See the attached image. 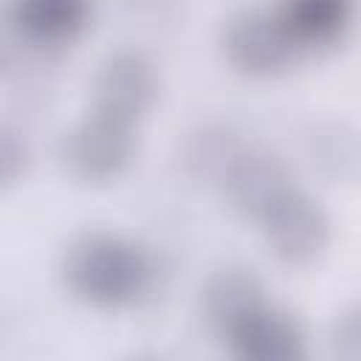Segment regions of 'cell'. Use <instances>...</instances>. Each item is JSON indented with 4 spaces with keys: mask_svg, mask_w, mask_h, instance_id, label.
Here are the masks:
<instances>
[{
    "mask_svg": "<svg viewBox=\"0 0 361 361\" xmlns=\"http://www.w3.org/2000/svg\"><path fill=\"white\" fill-rule=\"evenodd\" d=\"M333 347L344 361H358L361 358V310H358V305H350L336 319Z\"/></svg>",
    "mask_w": 361,
    "mask_h": 361,
    "instance_id": "cell-13",
    "label": "cell"
},
{
    "mask_svg": "<svg viewBox=\"0 0 361 361\" xmlns=\"http://www.w3.org/2000/svg\"><path fill=\"white\" fill-rule=\"evenodd\" d=\"M0 62H3V34H0Z\"/></svg>",
    "mask_w": 361,
    "mask_h": 361,
    "instance_id": "cell-14",
    "label": "cell"
},
{
    "mask_svg": "<svg viewBox=\"0 0 361 361\" xmlns=\"http://www.w3.org/2000/svg\"><path fill=\"white\" fill-rule=\"evenodd\" d=\"M135 155V127L110 118L104 113H90L82 118L62 144V161L71 178L79 183H110L116 180Z\"/></svg>",
    "mask_w": 361,
    "mask_h": 361,
    "instance_id": "cell-4",
    "label": "cell"
},
{
    "mask_svg": "<svg viewBox=\"0 0 361 361\" xmlns=\"http://www.w3.org/2000/svg\"><path fill=\"white\" fill-rule=\"evenodd\" d=\"M90 0H11L14 28L34 45L73 42L90 23Z\"/></svg>",
    "mask_w": 361,
    "mask_h": 361,
    "instance_id": "cell-10",
    "label": "cell"
},
{
    "mask_svg": "<svg viewBox=\"0 0 361 361\" xmlns=\"http://www.w3.org/2000/svg\"><path fill=\"white\" fill-rule=\"evenodd\" d=\"M245 138L228 124H203L183 144V169L192 180L220 189L226 172L245 149Z\"/></svg>",
    "mask_w": 361,
    "mask_h": 361,
    "instance_id": "cell-11",
    "label": "cell"
},
{
    "mask_svg": "<svg viewBox=\"0 0 361 361\" xmlns=\"http://www.w3.org/2000/svg\"><path fill=\"white\" fill-rule=\"evenodd\" d=\"M290 183L293 178L288 166L274 152L245 144V149L237 155V161L226 172L220 183V195L228 200V206L240 217L257 220L271 206V200L279 192H285Z\"/></svg>",
    "mask_w": 361,
    "mask_h": 361,
    "instance_id": "cell-7",
    "label": "cell"
},
{
    "mask_svg": "<svg viewBox=\"0 0 361 361\" xmlns=\"http://www.w3.org/2000/svg\"><path fill=\"white\" fill-rule=\"evenodd\" d=\"M31 149L23 133L6 121H0V192L17 186L28 169Z\"/></svg>",
    "mask_w": 361,
    "mask_h": 361,
    "instance_id": "cell-12",
    "label": "cell"
},
{
    "mask_svg": "<svg viewBox=\"0 0 361 361\" xmlns=\"http://www.w3.org/2000/svg\"><path fill=\"white\" fill-rule=\"evenodd\" d=\"M268 302L262 279L251 268H223L203 288V316L206 324L226 338L248 313Z\"/></svg>",
    "mask_w": 361,
    "mask_h": 361,
    "instance_id": "cell-8",
    "label": "cell"
},
{
    "mask_svg": "<svg viewBox=\"0 0 361 361\" xmlns=\"http://www.w3.org/2000/svg\"><path fill=\"white\" fill-rule=\"evenodd\" d=\"M223 341L231 355L243 361H299L307 355V333L302 322L274 302L248 313Z\"/></svg>",
    "mask_w": 361,
    "mask_h": 361,
    "instance_id": "cell-6",
    "label": "cell"
},
{
    "mask_svg": "<svg viewBox=\"0 0 361 361\" xmlns=\"http://www.w3.org/2000/svg\"><path fill=\"white\" fill-rule=\"evenodd\" d=\"M161 93V76L155 62L133 48L107 54L93 76V110L138 127L155 107Z\"/></svg>",
    "mask_w": 361,
    "mask_h": 361,
    "instance_id": "cell-5",
    "label": "cell"
},
{
    "mask_svg": "<svg viewBox=\"0 0 361 361\" xmlns=\"http://www.w3.org/2000/svg\"><path fill=\"white\" fill-rule=\"evenodd\" d=\"M299 51L338 45L355 14V0H279L274 8Z\"/></svg>",
    "mask_w": 361,
    "mask_h": 361,
    "instance_id": "cell-9",
    "label": "cell"
},
{
    "mask_svg": "<svg viewBox=\"0 0 361 361\" xmlns=\"http://www.w3.org/2000/svg\"><path fill=\"white\" fill-rule=\"evenodd\" d=\"M62 276L79 302L96 310H127L152 293L158 265L141 243L113 231H90L68 248Z\"/></svg>",
    "mask_w": 361,
    "mask_h": 361,
    "instance_id": "cell-1",
    "label": "cell"
},
{
    "mask_svg": "<svg viewBox=\"0 0 361 361\" xmlns=\"http://www.w3.org/2000/svg\"><path fill=\"white\" fill-rule=\"evenodd\" d=\"M223 56L240 76L271 79L293 65L299 45L276 17V11L245 8L223 28Z\"/></svg>",
    "mask_w": 361,
    "mask_h": 361,
    "instance_id": "cell-3",
    "label": "cell"
},
{
    "mask_svg": "<svg viewBox=\"0 0 361 361\" xmlns=\"http://www.w3.org/2000/svg\"><path fill=\"white\" fill-rule=\"evenodd\" d=\"M254 223L259 226L268 251L290 268L316 265L324 257L333 234L322 203L296 183L279 192Z\"/></svg>",
    "mask_w": 361,
    "mask_h": 361,
    "instance_id": "cell-2",
    "label": "cell"
}]
</instances>
